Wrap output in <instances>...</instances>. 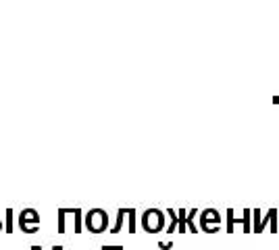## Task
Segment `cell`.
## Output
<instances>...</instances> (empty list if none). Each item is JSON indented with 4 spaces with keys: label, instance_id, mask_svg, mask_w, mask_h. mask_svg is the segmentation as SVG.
Segmentation results:
<instances>
[{
    "label": "cell",
    "instance_id": "8992f818",
    "mask_svg": "<svg viewBox=\"0 0 279 250\" xmlns=\"http://www.w3.org/2000/svg\"><path fill=\"white\" fill-rule=\"evenodd\" d=\"M123 215H125V211L119 209V213H117V223L111 227V234H117V232L121 230V225H123Z\"/></svg>",
    "mask_w": 279,
    "mask_h": 250
},
{
    "label": "cell",
    "instance_id": "7c38bea8",
    "mask_svg": "<svg viewBox=\"0 0 279 250\" xmlns=\"http://www.w3.org/2000/svg\"><path fill=\"white\" fill-rule=\"evenodd\" d=\"M100 250H109V246H102V248H100Z\"/></svg>",
    "mask_w": 279,
    "mask_h": 250
},
{
    "label": "cell",
    "instance_id": "5b68a950",
    "mask_svg": "<svg viewBox=\"0 0 279 250\" xmlns=\"http://www.w3.org/2000/svg\"><path fill=\"white\" fill-rule=\"evenodd\" d=\"M56 217H58V234H65V217H67V209H56Z\"/></svg>",
    "mask_w": 279,
    "mask_h": 250
},
{
    "label": "cell",
    "instance_id": "9c48e42d",
    "mask_svg": "<svg viewBox=\"0 0 279 250\" xmlns=\"http://www.w3.org/2000/svg\"><path fill=\"white\" fill-rule=\"evenodd\" d=\"M109 250H123V246H109Z\"/></svg>",
    "mask_w": 279,
    "mask_h": 250
},
{
    "label": "cell",
    "instance_id": "52a82bcc",
    "mask_svg": "<svg viewBox=\"0 0 279 250\" xmlns=\"http://www.w3.org/2000/svg\"><path fill=\"white\" fill-rule=\"evenodd\" d=\"M127 217H130V232L134 234V232H136V211H134V209H127Z\"/></svg>",
    "mask_w": 279,
    "mask_h": 250
},
{
    "label": "cell",
    "instance_id": "30bf717a",
    "mask_svg": "<svg viewBox=\"0 0 279 250\" xmlns=\"http://www.w3.org/2000/svg\"><path fill=\"white\" fill-rule=\"evenodd\" d=\"M3 230H5V223H3V221H0V232H3Z\"/></svg>",
    "mask_w": 279,
    "mask_h": 250
},
{
    "label": "cell",
    "instance_id": "4fadbf2b",
    "mask_svg": "<svg viewBox=\"0 0 279 250\" xmlns=\"http://www.w3.org/2000/svg\"><path fill=\"white\" fill-rule=\"evenodd\" d=\"M56 250H63V246H56Z\"/></svg>",
    "mask_w": 279,
    "mask_h": 250
},
{
    "label": "cell",
    "instance_id": "277c9868",
    "mask_svg": "<svg viewBox=\"0 0 279 250\" xmlns=\"http://www.w3.org/2000/svg\"><path fill=\"white\" fill-rule=\"evenodd\" d=\"M83 211L81 209H73V219H75V234H81L83 230Z\"/></svg>",
    "mask_w": 279,
    "mask_h": 250
},
{
    "label": "cell",
    "instance_id": "7a4b0ae2",
    "mask_svg": "<svg viewBox=\"0 0 279 250\" xmlns=\"http://www.w3.org/2000/svg\"><path fill=\"white\" fill-rule=\"evenodd\" d=\"M19 230L23 234H36L40 230V213L36 209H23L19 213Z\"/></svg>",
    "mask_w": 279,
    "mask_h": 250
},
{
    "label": "cell",
    "instance_id": "6da1fadb",
    "mask_svg": "<svg viewBox=\"0 0 279 250\" xmlns=\"http://www.w3.org/2000/svg\"><path fill=\"white\" fill-rule=\"evenodd\" d=\"M109 225V213L104 209H90L83 215V227L90 234H102Z\"/></svg>",
    "mask_w": 279,
    "mask_h": 250
},
{
    "label": "cell",
    "instance_id": "8fae6325",
    "mask_svg": "<svg viewBox=\"0 0 279 250\" xmlns=\"http://www.w3.org/2000/svg\"><path fill=\"white\" fill-rule=\"evenodd\" d=\"M32 250H42V248L40 246H32Z\"/></svg>",
    "mask_w": 279,
    "mask_h": 250
},
{
    "label": "cell",
    "instance_id": "3957f363",
    "mask_svg": "<svg viewBox=\"0 0 279 250\" xmlns=\"http://www.w3.org/2000/svg\"><path fill=\"white\" fill-rule=\"evenodd\" d=\"M142 225H144V230L146 232H159L161 227H163V215L159 213V211H146L144 215H142Z\"/></svg>",
    "mask_w": 279,
    "mask_h": 250
},
{
    "label": "cell",
    "instance_id": "5bb4252c",
    "mask_svg": "<svg viewBox=\"0 0 279 250\" xmlns=\"http://www.w3.org/2000/svg\"><path fill=\"white\" fill-rule=\"evenodd\" d=\"M52 250H56V246H52Z\"/></svg>",
    "mask_w": 279,
    "mask_h": 250
},
{
    "label": "cell",
    "instance_id": "ba28073f",
    "mask_svg": "<svg viewBox=\"0 0 279 250\" xmlns=\"http://www.w3.org/2000/svg\"><path fill=\"white\" fill-rule=\"evenodd\" d=\"M7 234H11L13 232V209H7Z\"/></svg>",
    "mask_w": 279,
    "mask_h": 250
}]
</instances>
